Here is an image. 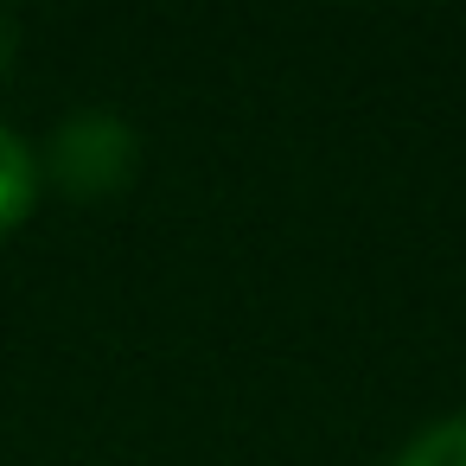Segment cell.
<instances>
[{
    "label": "cell",
    "instance_id": "3",
    "mask_svg": "<svg viewBox=\"0 0 466 466\" xmlns=\"http://www.w3.org/2000/svg\"><path fill=\"white\" fill-rule=\"evenodd\" d=\"M390 466H466V415H447V421L421 428L415 441H402V453Z\"/></svg>",
    "mask_w": 466,
    "mask_h": 466
},
{
    "label": "cell",
    "instance_id": "4",
    "mask_svg": "<svg viewBox=\"0 0 466 466\" xmlns=\"http://www.w3.org/2000/svg\"><path fill=\"white\" fill-rule=\"evenodd\" d=\"M14 58H20V20H14L7 7H0V84H7Z\"/></svg>",
    "mask_w": 466,
    "mask_h": 466
},
{
    "label": "cell",
    "instance_id": "2",
    "mask_svg": "<svg viewBox=\"0 0 466 466\" xmlns=\"http://www.w3.org/2000/svg\"><path fill=\"white\" fill-rule=\"evenodd\" d=\"M39 186H46V179H39V147L20 141L14 128H0V237L33 218Z\"/></svg>",
    "mask_w": 466,
    "mask_h": 466
},
{
    "label": "cell",
    "instance_id": "1",
    "mask_svg": "<svg viewBox=\"0 0 466 466\" xmlns=\"http://www.w3.org/2000/svg\"><path fill=\"white\" fill-rule=\"evenodd\" d=\"M135 167H141V141H135V128H128L122 116H109V109L65 116V122L52 128L46 154H39V179H52L58 192H71V198H84V205L128 192Z\"/></svg>",
    "mask_w": 466,
    "mask_h": 466
}]
</instances>
